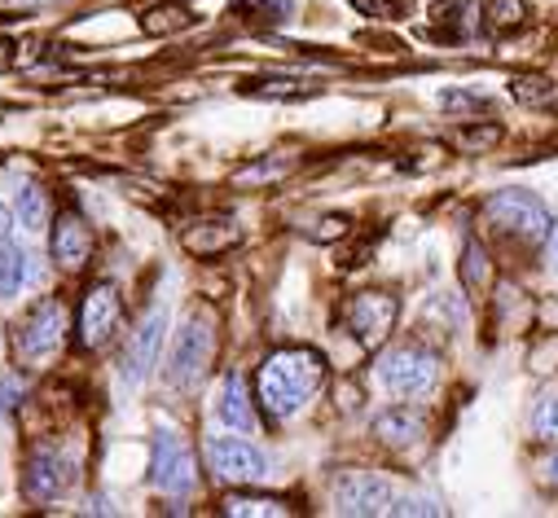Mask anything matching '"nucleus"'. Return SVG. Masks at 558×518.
Returning a JSON list of instances; mask_svg holds the SVG:
<instances>
[{"mask_svg": "<svg viewBox=\"0 0 558 518\" xmlns=\"http://www.w3.org/2000/svg\"><path fill=\"white\" fill-rule=\"evenodd\" d=\"M326 382V360L313 347H282L259 365L255 392L268 418H295Z\"/></svg>", "mask_w": 558, "mask_h": 518, "instance_id": "nucleus-1", "label": "nucleus"}, {"mask_svg": "<svg viewBox=\"0 0 558 518\" xmlns=\"http://www.w3.org/2000/svg\"><path fill=\"white\" fill-rule=\"evenodd\" d=\"M484 215H488L493 229H501V233H510L519 242H545V233L554 224L545 202L532 189H501V194H493L484 202Z\"/></svg>", "mask_w": 558, "mask_h": 518, "instance_id": "nucleus-2", "label": "nucleus"}, {"mask_svg": "<svg viewBox=\"0 0 558 518\" xmlns=\"http://www.w3.org/2000/svg\"><path fill=\"white\" fill-rule=\"evenodd\" d=\"M440 378V365L427 347H391L383 360H378V382L387 386L391 396L400 400H413V396H427Z\"/></svg>", "mask_w": 558, "mask_h": 518, "instance_id": "nucleus-3", "label": "nucleus"}, {"mask_svg": "<svg viewBox=\"0 0 558 518\" xmlns=\"http://www.w3.org/2000/svg\"><path fill=\"white\" fill-rule=\"evenodd\" d=\"M211 351H216V334H211V321L207 317H190L172 343V356H168V382L172 386H194L207 365H211Z\"/></svg>", "mask_w": 558, "mask_h": 518, "instance_id": "nucleus-4", "label": "nucleus"}, {"mask_svg": "<svg viewBox=\"0 0 558 518\" xmlns=\"http://www.w3.org/2000/svg\"><path fill=\"white\" fill-rule=\"evenodd\" d=\"M198 479V466H194V453L190 444L177 435V431H159L155 435V461H150V483L168 496H185Z\"/></svg>", "mask_w": 558, "mask_h": 518, "instance_id": "nucleus-5", "label": "nucleus"}, {"mask_svg": "<svg viewBox=\"0 0 558 518\" xmlns=\"http://www.w3.org/2000/svg\"><path fill=\"white\" fill-rule=\"evenodd\" d=\"M391 505H396L391 483L378 479V474H365V470L343 474L339 488H335V509H339V514L369 518V514H391Z\"/></svg>", "mask_w": 558, "mask_h": 518, "instance_id": "nucleus-6", "label": "nucleus"}, {"mask_svg": "<svg viewBox=\"0 0 558 518\" xmlns=\"http://www.w3.org/2000/svg\"><path fill=\"white\" fill-rule=\"evenodd\" d=\"M207 461L225 483H264L268 479L264 453L251 448L246 440H211L207 444Z\"/></svg>", "mask_w": 558, "mask_h": 518, "instance_id": "nucleus-7", "label": "nucleus"}, {"mask_svg": "<svg viewBox=\"0 0 558 518\" xmlns=\"http://www.w3.org/2000/svg\"><path fill=\"white\" fill-rule=\"evenodd\" d=\"M391 325H396V299H391V295L365 291V295H356V299L348 304V330H352V338H361L365 347L383 343Z\"/></svg>", "mask_w": 558, "mask_h": 518, "instance_id": "nucleus-8", "label": "nucleus"}, {"mask_svg": "<svg viewBox=\"0 0 558 518\" xmlns=\"http://www.w3.org/2000/svg\"><path fill=\"white\" fill-rule=\"evenodd\" d=\"M163 330H168V312H163V308H155L142 325L132 330V338H128V347H123V378H128V382H142V378L155 369L159 347H163Z\"/></svg>", "mask_w": 558, "mask_h": 518, "instance_id": "nucleus-9", "label": "nucleus"}, {"mask_svg": "<svg viewBox=\"0 0 558 518\" xmlns=\"http://www.w3.org/2000/svg\"><path fill=\"white\" fill-rule=\"evenodd\" d=\"M119 317H123V308H119L114 286H93L84 308H80V343L84 347H106L119 330Z\"/></svg>", "mask_w": 558, "mask_h": 518, "instance_id": "nucleus-10", "label": "nucleus"}, {"mask_svg": "<svg viewBox=\"0 0 558 518\" xmlns=\"http://www.w3.org/2000/svg\"><path fill=\"white\" fill-rule=\"evenodd\" d=\"M71 483H75V457H66L58 448H45V453L32 457V466H27V492L36 501H53Z\"/></svg>", "mask_w": 558, "mask_h": 518, "instance_id": "nucleus-11", "label": "nucleus"}, {"mask_svg": "<svg viewBox=\"0 0 558 518\" xmlns=\"http://www.w3.org/2000/svg\"><path fill=\"white\" fill-rule=\"evenodd\" d=\"M62 334H66V312H62V304H58V299L36 304V312H32L27 325H23V356H45V351H53V347L62 343Z\"/></svg>", "mask_w": 558, "mask_h": 518, "instance_id": "nucleus-12", "label": "nucleus"}, {"mask_svg": "<svg viewBox=\"0 0 558 518\" xmlns=\"http://www.w3.org/2000/svg\"><path fill=\"white\" fill-rule=\"evenodd\" d=\"M374 435L391 448H409V444H417L427 435V418L417 409H387V414L374 418Z\"/></svg>", "mask_w": 558, "mask_h": 518, "instance_id": "nucleus-13", "label": "nucleus"}, {"mask_svg": "<svg viewBox=\"0 0 558 518\" xmlns=\"http://www.w3.org/2000/svg\"><path fill=\"white\" fill-rule=\"evenodd\" d=\"M49 250H53L58 264L80 269L84 259H88V250H93V233H88V224H80L75 215H62V220H58V229H53Z\"/></svg>", "mask_w": 558, "mask_h": 518, "instance_id": "nucleus-14", "label": "nucleus"}, {"mask_svg": "<svg viewBox=\"0 0 558 518\" xmlns=\"http://www.w3.org/2000/svg\"><path fill=\"white\" fill-rule=\"evenodd\" d=\"M216 414L229 431H255V409H251V396H246V382L238 373H229L220 382V400H216Z\"/></svg>", "mask_w": 558, "mask_h": 518, "instance_id": "nucleus-15", "label": "nucleus"}, {"mask_svg": "<svg viewBox=\"0 0 558 518\" xmlns=\"http://www.w3.org/2000/svg\"><path fill=\"white\" fill-rule=\"evenodd\" d=\"M238 224L233 220H203V224H194V229H185V250L190 255H220V250H229V246H238Z\"/></svg>", "mask_w": 558, "mask_h": 518, "instance_id": "nucleus-16", "label": "nucleus"}, {"mask_svg": "<svg viewBox=\"0 0 558 518\" xmlns=\"http://www.w3.org/2000/svg\"><path fill=\"white\" fill-rule=\"evenodd\" d=\"M527 23V0H484V32L506 36Z\"/></svg>", "mask_w": 558, "mask_h": 518, "instance_id": "nucleus-17", "label": "nucleus"}, {"mask_svg": "<svg viewBox=\"0 0 558 518\" xmlns=\"http://www.w3.org/2000/svg\"><path fill=\"white\" fill-rule=\"evenodd\" d=\"M510 92H514V101H523L532 110H545V106L558 101V84L545 79V75H514L510 79Z\"/></svg>", "mask_w": 558, "mask_h": 518, "instance_id": "nucleus-18", "label": "nucleus"}, {"mask_svg": "<svg viewBox=\"0 0 558 518\" xmlns=\"http://www.w3.org/2000/svg\"><path fill=\"white\" fill-rule=\"evenodd\" d=\"M27 282V250L0 242V299H10Z\"/></svg>", "mask_w": 558, "mask_h": 518, "instance_id": "nucleus-19", "label": "nucleus"}, {"mask_svg": "<svg viewBox=\"0 0 558 518\" xmlns=\"http://www.w3.org/2000/svg\"><path fill=\"white\" fill-rule=\"evenodd\" d=\"M225 514L229 518H282L287 505L272 501V496H229L225 501Z\"/></svg>", "mask_w": 558, "mask_h": 518, "instance_id": "nucleus-20", "label": "nucleus"}, {"mask_svg": "<svg viewBox=\"0 0 558 518\" xmlns=\"http://www.w3.org/2000/svg\"><path fill=\"white\" fill-rule=\"evenodd\" d=\"M14 211H19V224H23V229H32V233L45 229V211H49V207H45V194H40L36 185H23V189H19V207H14Z\"/></svg>", "mask_w": 558, "mask_h": 518, "instance_id": "nucleus-21", "label": "nucleus"}, {"mask_svg": "<svg viewBox=\"0 0 558 518\" xmlns=\"http://www.w3.org/2000/svg\"><path fill=\"white\" fill-rule=\"evenodd\" d=\"M532 431H536L545 444H558V396H545V400L532 409Z\"/></svg>", "mask_w": 558, "mask_h": 518, "instance_id": "nucleus-22", "label": "nucleus"}, {"mask_svg": "<svg viewBox=\"0 0 558 518\" xmlns=\"http://www.w3.org/2000/svg\"><path fill=\"white\" fill-rule=\"evenodd\" d=\"M246 92H255V97H308L313 92V84H304V79H259V84H251Z\"/></svg>", "mask_w": 558, "mask_h": 518, "instance_id": "nucleus-23", "label": "nucleus"}, {"mask_svg": "<svg viewBox=\"0 0 558 518\" xmlns=\"http://www.w3.org/2000/svg\"><path fill=\"white\" fill-rule=\"evenodd\" d=\"M287 172H291V163H282V159H264V163L238 172L233 181H238V185H255V181H277V176H287Z\"/></svg>", "mask_w": 558, "mask_h": 518, "instance_id": "nucleus-24", "label": "nucleus"}, {"mask_svg": "<svg viewBox=\"0 0 558 518\" xmlns=\"http://www.w3.org/2000/svg\"><path fill=\"white\" fill-rule=\"evenodd\" d=\"M343 233H348V220H343V215H326V220H317V229H308L313 242H335V237H343Z\"/></svg>", "mask_w": 558, "mask_h": 518, "instance_id": "nucleus-25", "label": "nucleus"}, {"mask_svg": "<svg viewBox=\"0 0 558 518\" xmlns=\"http://www.w3.org/2000/svg\"><path fill=\"white\" fill-rule=\"evenodd\" d=\"M352 10H361L369 18H396L400 14V0H352Z\"/></svg>", "mask_w": 558, "mask_h": 518, "instance_id": "nucleus-26", "label": "nucleus"}, {"mask_svg": "<svg viewBox=\"0 0 558 518\" xmlns=\"http://www.w3.org/2000/svg\"><path fill=\"white\" fill-rule=\"evenodd\" d=\"M497 137H501V127L488 123V127H475V133H462V146H466V150H484V146H493Z\"/></svg>", "mask_w": 558, "mask_h": 518, "instance_id": "nucleus-27", "label": "nucleus"}, {"mask_svg": "<svg viewBox=\"0 0 558 518\" xmlns=\"http://www.w3.org/2000/svg\"><path fill=\"white\" fill-rule=\"evenodd\" d=\"M19 400H23V382L19 378H5V382H0V414H14Z\"/></svg>", "mask_w": 558, "mask_h": 518, "instance_id": "nucleus-28", "label": "nucleus"}, {"mask_svg": "<svg viewBox=\"0 0 558 518\" xmlns=\"http://www.w3.org/2000/svg\"><path fill=\"white\" fill-rule=\"evenodd\" d=\"M391 514H400V518H404V514H440V505H436V501H423V496H413V501H396Z\"/></svg>", "mask_w": 558, "mask_h": 518, "instance_id": "nucleus-29", "label": "nucleus"}, {"mask_svg": "<svg viewBox=\"0 0 558 518\" xmlns=\"http://www.w3.org/2000/svg\"><path fill=\"white\" fill-rule=\"evenodd\" d=\"M440 101L445 110H484V97H471V92H445Z\"/></svg>", "mask_w": 558, "mask_h": 518, "instance_id": "nucleus-30", "label": "nucleus"}, {"mask_svg": "<svg viewBox=\"0 0 558 518\" xmlns=\"http://www.w3.org/2000/svg\"><path fill=\"white\" fill-rule=\"evenodd\" d=\"M242 5H255L264 18H287V14H291L287 0H242Z\"/></svg>", "mask_w": 558, "mask_h": 518, "instance_id": "nucleus-31", "label": "nucleus"}, {"mask_svg": "<svg viewBox=\"0 0 558 518\" xmlns=\"http://www.w3.org/2000/svg\"><path fill=\"white\" fill-rule=\"evenodd\" d=\"M466 273H471V282H480V278H488V264H484V250L471 242L466 246Z\"/></svg>", "mask_w": 558, "mask_h": 518, "instance_id": "nucleus-32", "label": "nucleus"}, {"mask_svg": "<svg viewBox=\"0 0 558 518\" xmlns=\"http://www.w3.org/2000/svg\"><path fill=\"white\" fill-rule=\"evenodd\" d=\"M545 255H549V264L558 269V220H554L549 233H545Z\"/></svg>", "mask_w": 558, "mask_h": 518, "instance_id": "nucleus-33", "label": "nucleus"}, {"mask_svg": "<svg viewBox=\"0 0 558 518\" xmlns=\"http://www.w3.org/2000/svg\"><path fill=\"white\" fill-rule=\"evenodd\" d=\"M10 229H14V215H10V207H5V202H0V242L10 237Z\"/></svg>", "mask_w": 558, "mask_h": 518, "instance_id": "nucleus-34", "label": "nucleus"}, {"mask_svg": "<svg viewBox=\"0 0 558 518\" xmlns=\"http://www.w3.org/2000/svg\"><path fill=\"white\" fill-rule=\"evenodd\" d=\"M549 479H554V488H558V457L549 461Z\"/></svg>", "mask_w": 558, "mask_h": 518, "instance_id": "nucleus-35", "label": "nucleus"}, {"mask_svg": "<svg viewBox=\"0 0 558 518\" xmlns=\"http://www.w3.org/2000/svg\"><path fill=\"white\" fill-rule=\"evenodd\" d=\"M23 5H45V0H23Z\"/></svg>", "mask_w": 558, "mask_h": 518, "instance_id": "nucleus-36", "label": "nucleus"}]
</instances>
